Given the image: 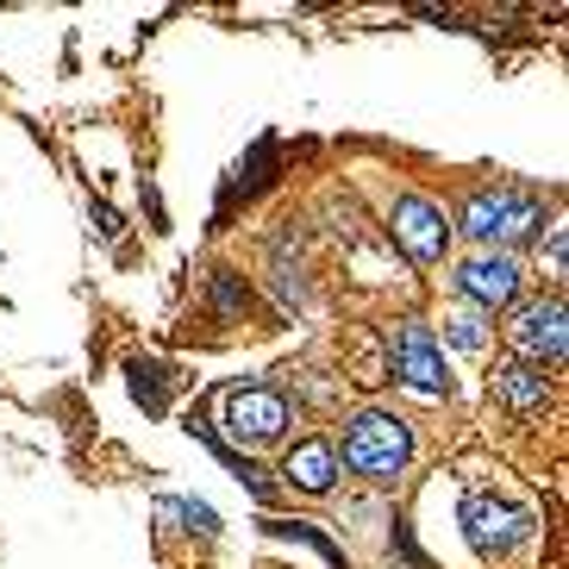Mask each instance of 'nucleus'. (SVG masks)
Wrapping results in <instances>:
<instances>
[{
	"instance_id": "nucleus-17",
	"label": "nucleus",
	"mask_w": 569,
	"mask_h": 569,
	"mask_svg": "<svg viewBox=\"0 0 569 569\" xmlns=\"http://www.w3.org/2000/svg\"><path fill=\"white\" fill-rule=\"evenodd\" d=\"M163 513L188 519V532H200V538H214V532H219V519H214V507H207V501H163Z\"/></svg>"
},
{
	"instance_id": "nucleus-4",
	"label": "nucleus",
	"mask_w": 569,
	"mask_h": 569,
	"mask_svg": "<svg viewBox=\"0 0 569 569\" xmlns=\"http://www.w3.org/2000/svg\"><path fill=\"white\" fill-rule=\"evenodd\" d=\"M219 407H226L219 426L232 433L226 445H275V438L288 433V419H295V413H288V394L263 389V382H238V389H226Z\"/></svg>"
},
{
	"instance_id": "nucleus-10",
	"label": "nucleus",
	"mask_w": 569,
	"mask_h": 569,
	"mask_svg": "<svg viewBox=\"0 0 569 569\" xmlns=\"http://www.w3.org/2000/svg\"><path fill=\"white\" fill-rule=\"evenodd\" d=\"M282 475H288V489H300V494H332V482H338V451L326 445V438H307V445H295V451H288Z\"/></svg>"
},
{
	"instance_id": "nucleus-2",
	"label": "nucleus",
	"mask_w": 569,
	"mask_h": 569,
	"mask_svg": "<svg viewBox=\"0 0 569 569\" xmlns=\"http://www.w3.org/2000/svg\"><path fill=\"white\" fill-rule=\"evenodd\" d=\"M545 226V200L532 195V188H482V195L463 200V232L475 244H519Z\"/></svg>"
},
{
	"instance_id": "nucleus-7",
	"label": "nucleus",
	"mask_w": 569,
	"mask_h": 569,
	"mask_svg": "<svg viewBox=\"0 0 569 569\" xmlns=\"http://www.w3.org/2000/svg\"><path fill=\"white\" fill-rule=\"evenodd\" d=\"M389 238L407 251V263H438L445 244H451V219H445V207H433L426 195H401L389 207Z\"/></svg>"
},
{
	"instance_id": "nucleus-14",
	"label": "nucleus",
	"mask_w": 569,
	"mask_h": 569,
	"mask_svg": "<svg viewBox=\"0 0 569 569\" xmlns=\"http://www.w3.org/2000/svg\"><path fill=\"white\" fill-rule=\"evenodd\" d=\"M207 300H214L219 319H244L251 314V282H244L238 270H214L207 275Z\"/></svg>"
},
{
	"instance_id": "nucleus-3",
	"label": "nucleus",
	"mask_w": 569,
	"mask_h": 569,
	"mask_svg": "<svg viewBox=\"0 0 569 569\" xmlns=\"http://www.w3.org/2000/svg\"><path fill=\"white\" fill-rule=\"evenodd\" d=\"M507 344H513V363H532V370H557L569 351V307L563 295L550 300H526L507 326Z\"/></svg>"
},
{
	"instance_id": "nucleus-12",
	"label": "nucleus",
	"mask_w": 569,
	"mask_h": 569,
	"mask_svg": "<svg viewBox=\"0 0 569 569\" xmlns=\"http://www.w3.org/2000/svg\"><path fill=\"white\" fill-rule=\"evenodd\" d=\"M125 382H132V401L144 413H169V389H176V375L163 370V363H151V357H132L125 363Z\"/></svg>"
},
{
	"instance_id": "nucleus-8",
	"label": "nucleus",
	"mask_w": 569,
	"mask_h": 569,
	"mask_svg": "<svg viewBox=\"0 0 569 569\" xmlns=\"http://www.w3.org/2000/svg\"><path fill=\"white\" fill-rule=\"evenodd\" d=\"M519 256L507 251H482L470 256V263H457V295L470 300V307H482V314H501V307H513L519 300Z\"/></svg>"
},
{
	"instance_id": "nucleus-19",
	"label": "nucleus",
	"mask_w": 569,
	"mask_h": 569,
	"mask_svg": "<svg viewBox=\"0 0 569 569\" xmlns=\"http://www.w3.org/2000/svg\"><path fill=\"white\" fill-rule=\"evenodd\" d=\"M394 550H401V563L407 569H426V557H419V545H413V532H407V519H394V538H389Z\"/></svg>"
},
{
	"instance_id": "nucleus-15",
	"label": "nucleus",
	"mask_w": 569,
	"mask_h": 569,
	"mask_svg": "<svg viewBox=\"0 0 569 569\" xmlns=\"http://www.w3.org/2000/svg\"><path fill=\"white\" fill-rule=\"evenodd\" d=\"M263 532H275V538H300V545H307V550H319L326 563H338V569H344V550H338L332 538H326V532H314L307 519H263Z\"/></svg>"
},
{
	"instance_id": "nucleus-1",
	"label": "nucleus",
	"mask_w": 569,
	"mask_h": 569,
	"mask_svg": "<svg viewBox=\"0 0 569 569\" xmlns=\"http://www.w3.org/2000/svg\"><path fill=\"white\" fill-rule=\"evenodd\" d=\"M413 463V426L407 419H394V413H357L351 433H344V470L375 482V489H389L401 482Z\"/></svg>"
},
{
	"instance_id": "nucleus-11",
	"label": "nucleus",
	"mask_w": 569,
	"mask_h": 569,
	"mask_svg": "<svg viewBox=\"0 0 569 569\" xmlns=\"http://www.w3.org/2000/svg\"><path fill=\"white\" fill-rule=\"evenodd\" d=\"M188 433H195V438H200V445H207V451H214V457H219V463H226V470H232V475H238V482H244V489H251V494H256V501H270V475L256 470L251 457H238V451H232V445H226V438H219V433H214V426H207V419H200V413H188Z\"/></svg>"
},
{
	"instance_id": "nucleus-16",
	"label": "nucleus",
	"mask_w": 569,
	"mask_h": 569,
	"mask_svg": "<svg viewBox=\"0 0 569 569\" xmlns=\"http://www.w3.org/2000/svg\"><path fill=\"white\" fill-rule=\"evenodd\" d=\"M275 300H282V314H300L307 307V282H300V263L288 270V256L275 251Z\"/></svg>"
},
{
	"instance_id": "nucleus-13",
	"label": "nucleus",
	"mask_w": 569,
	"mask_h": 569,
	"mask_svg": "<svg viewBox=\"0 0 569 569\" xmlns=\"http://www.w3.org/2000/svg\"><path fill=\"white\" fill-rule=\"evenodd\" d=\"M270 163H275V138H256V151L238 163L232 176H226V188H219V214H226L238 195H256V188L270 182Z\"/></svg>"
},
{
	"instance_id": "nucleus-18",
	"label": "nucleus",
	"mask_w": 569,
	"mask_h": 569,
	"mask_svg": "<svg viewBox=\"0 0 569 569\" xmlns=\"http://www.w3.org/2000/svg\"><path fill=\"white\" fill-rule=\"evenodd\" d=\"M482 338H489V332H482V319H451V344H457V351H482Z\"/></svg>"
},
{
	"instance_id": "nucleus-20",
	"label": "nucleus",
	"mask_w": 569,
	"mask_h": 569,
	"mask_svg": "<svg viewBox=\"0 0 569 569\" xmlns=\"http://www.w3.org/2000/svg\"><path fill=\"white\" fill-rule=\"evenodd\" d=\"M563 251H569V244H563V226H550V270H563Z\"/></svg>"
},
{
	"instance_id": "nucleus-5",
	"label": "nucleus",
	"mask_w": 569,
	"mask_h": 569,
	"mask_svg": "<svg viewBox=\"0 0 569 569\" xmlns=\"http://www.w3.org/2000/svg\"><path fill=\"white\" fill-rule=\"evenodd\" d=\"M532 526H538V519H532L526 507L501 501V494H489V489L463 494V538L475 545V557H507L513 545L532 538Z\"/></svg>"
},
{
	"instance_id": "nucleus-6",
	"label": "nucleus",
	"mask_w": 569,
	"mask_h": 569,
	"mask_svg": "<svg viewBox=\"0 0 569 569\" xmlns=\"http://www.w3.org/2000/svg\"><path fill=\"white\" fill-rule=\"evenodd\" d=\"M389 370H394V382H407V389L426 394V401L451 394L445 351H438L433 326H419V319H401V326H394V338H389Z\"/></svg>"
},
{
	"instance_id": "nucleus-9",
	"label": "nucleus",
	"mask_w": 569,
	"mask_h": 569,
	"mask_svg": "<svg viewBox=\"0 0 569 569\" xmlns=\"http://www.w3.org/2000/svg\"><path fill=\"white\" fill-rule=\"evenodd\" d=\"M494 401H501L513 419H532V413H545V401H550V375L532 370V363H501V370H494Z\"/></svg>"
}]
</instances>
